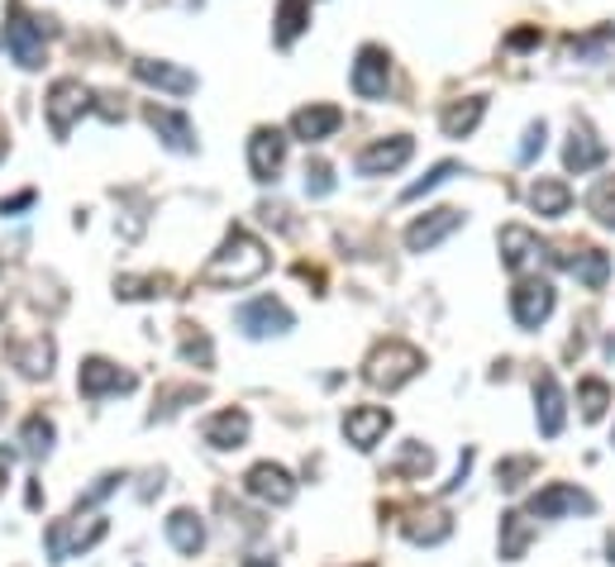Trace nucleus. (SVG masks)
<instances>
[{"instance_id": "obj_3", "label": "nucleus", "mask_w": 615, "mask_h": 567, "mask_svg": "<svg viewBox=\"0 0 615 567\" xmlns=\"http://www.w3.org/2000/svg\"><path fill=\"white\" fill-rule=\"evenodd\" d=\"M86 110H91V91H86L81 81H72V77L53 81L48 100H43V115H48L53 139H67V134H72V124H77Z\"/></svg>"}, {"instance_id": "obj_38", "label": "nucleus", "mask_w": 615, "mask_h": 567, "mask_svg": "<svg viewBox=\"0 0 615 567\" xmlns=\"http://www.w3.org/2000/svg\"><path fill=\"white\" fill-rule=\"evenodd\" d=\"M120 482H124V472H106V477H96V487H91V491H86V497L77 501V515H81V511H91L96 501H106L110 491H120Z\"/></svg>"}, {"instance_id": "obj_41", "label": "nucleus", "mask_w": 615, "mask_h": 567, "mask_svg": "<svg viewBox=\"0 0 615 567\" xmlns=\"http://www.w3.org/2000/svg\"><path fill=\"white\" fill-rule=\"evenodd\" d=\"M592 210H596V220H601V225L615 229V192H601V196L592 200Z\"/></svg>"}, {"instance_id": "obj_12", "label": "nucleus", "mask_w": 615, "mask_h": 567, "mask_svg": "<svg viewBox=\"0 0 615 567\" xmlns=\"http://www.w3.org/2000/svg\"><path fill=\"white\" fill-rule=\"evenodd\" d=\"M386 86H392V57L367 43V48L358 53V63H353V96L382 100V96H386Z\"/></svg>"}, {"instance_id": "obj_24", "label": "nucleus", "mask_w": 615, "mask_h": 567, "mask_svg": "<svg viewBox=\"0 0 615 567\" xmlns=\"http://www.w3.org/2000/svg\"><path fill=\"white\" fill-rule=\"evenodd\" d=\"M206 444L210 448H239L243 439H249V411H220L206 419Z\"/></svg>"}, {"instance_id": "obj_1", "label": "nucleus", "mask_w": 615, "mask_h": 567, "mask_svg": "<svg viewBox=\"0 0 615 567\" xmlns=\"http://www.w3.org/2000/svg\"><path fill=\"white\" fill-rule=\"evenodd\" d=\"M267 272V249H263V239H253L243 225H234L224 235V243L210 253V263L206 272H200V282L206 286H249L257 282Z\"/></svg>"}, {"instance_id": "obj_25", "label": "nucleus", "mask_w": 615, "mask_h": 567, "mask_svg": "<svg viewBox=\"0 0 615 567\" xmlns=\"http://www.w3.org/2000/svg\"><path fill=\"white\" fill-rule=\"evenodd\" d=\"M529 539H535V515H529V511H510V515H501V558H506V563L525 558Z\"/></svg>"}, {"instance_id": "obj_16", "label": "nucleus", "mask_w": 615, "mask_h": 567, "mask_svg": "<svg viewBox=\"0 0 615 567\" xmlns=\"http://www.w3.org/2000/svg\"><path fill=\"white\" fill-rule=\"evenodd\" d=\"M134 77L143 86H157V91H167V96H191L196 91V72H186L177 63H157V57H139Z\"/></svg>"}, {"instance_id": "obj_27", "label": "nucleus", "mask_w": 615, "mask_h": 567, "mask_svg": "<svg viewBox=\"0 0 615 567\" xmlns=\"http://www.w3.org/2000/svg\"><path fill=\"white\" fill-rule=\"evenodd\" d=\"M482 115H486V100L482 96H468V100H453V106L443 110L439 124H443V134H449V139H468L472 129L482 124Z\"/></svg>"}, {"instance_id": "obj_4", "label": "nucleus", "mask_w": 615, "mask_h": 567, "mask_svg": "<svg viewBox=\"0 0 615 567\" xmlns=\"http://www.w3.org/2000/svg\"><path fill=\"white\" fill-rule=\"evenodd\" d=\"M239 329L249 334V339H267V334H286L296 325V315L286 310V301H277V296H257V301H249V305H239Z\"/></svg>"}, {"instance_id": "obj_7", "label": "nucleus", "mask_w": 615, "mask_h": 567, "mask_svg": "<svg viewBox=\"0 0 615 567\" xmlns=\"http://www.w3.org/2000/svg\"><path fill=\"white\" fill-rule=\"evenodd\" d=\"M596 501L586 497L582 487H568V482H549L539 491L535 501H529V515L535 520H558V515H592Z\"/></svg>"}, {"instance_id": "obj_33", "label": "nucleus", "mask_w": 615, "mask_h": 567, "mask_svg": "<svg viewBox=\"0 0 615 567\" xmlns=\"http://www.w3.org/2000/svg\"><path fill=\"white\" fill-rule=\"evenodd\" d=\"M578 405H582L586 419H601V415H606V405H611V386L596 382V377H586V382L578 386Z\"/></svg>"}, {"instance_id": "obj_29", "label": "nucleus", "mask_w": 615, "mask_h": 567, "mask_svg": "<svg viewBox=\"0 0 615 567\" xmlns=\"http://www.w3.org/2000/svg\"><path fill=\"white\" fill-rule=\"evenodd\" d=\"M310 24V0H282L277 6V43L282 48H292V43L306 34Z\"/></svg>"}, {"instance_id": "obj_13", "label": "nucleus", "mask_w": 615, "mask_h": 567, "mask_svg": "<svg viewBox=\"0 0 615 567\" xmlns=\"http://www.w3.org/2000/svg\"><path fill=\"white\" fill-rule=\"evenodd\" d=\"M243 487H249V497H257L263 505H292V497H296L292 472L277 468V462H257V468H249Z\"/></svg>"}, {"instance_id": "obj_37", "label": "nucleus", "mask_w": 615, "mask_h": 567, "mask_svg": "<svg viewBox=\"0 0 615 567\" xmlns=\"http://www.w3.org/2000/svg\"><path fill=\"white\" fill-rule=\"evenodd\" d=\"M429 462H435V454H429L425 444H406V454H400V462H396L392 472H400V477H406V472L425 477V472H429Z\"/></svg>"}, {"instance_id": "obj_2", "label": "nucleus", "mask_w": 615, "mask_h": 567, "mask_svg": "<svg viewBox=\"0 0 615 567\" xmlns=\"http://www.w3.org/2000/svg\"><path fill=\"white\" fill-rule=\"evenodd\" d=\"M420 368H425L420 348H410V344H382V348H372L363 377H367V386H377V391H400L410 377H420Z\"/></svg>"}, {"instance_id": "obj_45", "label": "nucleus", "mask_w": 615, "mask_h": 567, "mask_svg": "<svg viewBox=\"0 0 615 567\" xmlns=\"http://www.w3.org/2000/svg\"><path fill=\"white\" fill-rule=\"evenodd\" d=\"M10 153V129H6V120H0V157Z\"/></svg>"}, {"instance_id": "obj_15", "label": "nucleus", "mask_w": 615, "mask_h": 567, "mask_svg": "<svg viewBox=\"0 0 615 567\" xmlns=\"http://www.w3.org/2000/svg\"><path fill=\"white\" fill-rule=\"evenodd\" d=\"M77 386H81L86 401H100V396H114V391H129V386H134V377L120 372L106 358H86L81 372H77Z\"/></svg>"}, {"instance_id": "obj_47", "label": "nucleus", "mask_w": 615, "mask_h": 567, "mask_svg": "<svg viewBox=\"0 0 615 567\" xmlns=\"http://www.w3.org/2000/svg\"><path fill=\"white\" fill-rule=\"evenodd\" d=\"M611 563H615V539H611Z\"/></svg>"}, {"instance_id": "obj_28", "label": "nucleus", "mask_w": 615, "mask_h": 567, "mask_svg": "<svg viewBox=\"0 0 615 567\" xmlns=\"http://www.w3.org/2000/svg\"><path fill=\"white\" fill-rule=\"evenodd\" d=\"M529 206H535L539 215H549V220H558V215H568V206H572L568 182H558V177H539L535 186H529Z\"/></svg>"}, {"instance_id": "obj_44", "label": "nucleus", "mask_w": 615, "mask_h": 567, "mask_svg": "<svg viewBox=\"0 0 615 567\" xmlns=\"http://www.w3.org/2000/svg\"><path fill=\"white\" fill-rule=\"evenodd\" d=\"M10 482V448H0V491Z\"/></svg>"}, {"instance_id": "obj_26", "label": "nucleus", "mask_w": 615, "mask_h": 567, "mask_svg": "<svg viewBox=\"0 0 615 567\" xmlns=\"http://www.w3.org/2000/svg\"><path fill=\"white\" fill-rule=\"evenodd\" d=\"M453 534V515L449 511H415L406 520V539L410 544H443Z\"/></svg>"}, {"instance_id": "obj_39", "label": "nucleus", "mask_w": 615, "mask_h": 567, "mask_svg": "<svg viewBox=\"0 0 615 567\" xmlns=\"http://www.w3.org/2000/svg\"><path fill=\"white\" fill-rule=\"evenodd\" d=\"M543 139H549V129H543V120L525 129V143H520V163H535V157L543 153Z\"/></svg>"}, {"instance_id": "obj_30", "label": "nucleus", "mask_w": 615, "mask_h": 567, "mask_svg": "<svg viewBox=\"0 0 615 567\" xmlns=\"http://www.w3.org/2000/svg\"><path fill=\"white\" fill-rule=\"evenodd\" d=\"M611 48H615V29L611 24H596L592 34L568 39V57H578V63H596V57H606Z\"/></svg>"}, {"instance_id": "obj_18", "label": "nucleus", "mask_w": 615, "mask_h": 567, "mask_svg": "<svg viewBox=\"0 0 615 567\" xmlns=\"http://www.w3.org/2000/svg\"><path fill=\"white\" fill-rule=\"evenodd\" d=\"M392 429V411H382V405H358V411H349V419H343V434H349L353 448H377V439Z\"/></svg>"}, {"instance_id": "obj_19", "label": "nucleus", "mask_w": 615, "mask_h": 567, "mask_svg": "<svg viewBox=\"0 0 615 567\" xmlns=\"http://www.w3.org/2000/svg\"><path fill=\"white\" fill-rule=\"evenodd\" d=\"M553 263H563L572 277H578L582 286H592V291H601L606 286V277H611V258L601 253V249H572V253H553Z\"/></svg>"}, {"instance_id": "obj_21", "label": "nucleus", "mask_w": 615, "mask_h": 567, "mask_svg": "<svg viewBox=\"0 0 615 567\" xmlns=\"http://www.w3.org/2000/svg\"><path fill=\"white\" fill-rule=\"evenodd\" d=\"M563 163H568V172H578V177H582V172H592V167H601V163H606V143H601V139H596L586 124H578V129H572V134H568Z\"/></svg>"}, {"instance_id": "obj_14", "label": "nucleus", "mask_w": 615, "mask_h": 567, "mask_svg": "<svg viewBox=\"0 0 615 567\" xmlns=\"http://www.w3.org/2000/svg\"><path fill=\"white\" fill-rule=\"evenodd\" d=\"M535 415H539V434H543V439H558V434H563L568 401H563V386H558L553 372H539V382H535Z\"/></svg>"}, {"instance_id": "obj_17", "label": "nucleus", "mask_w": 615, "mask_h": 567, "mask_svg": "<svg viewBox=\"0 0 615 567\" xmlns=\"http://www.w3.org/2000/svg\"><path fill=\"white\" fill-rule=\"evenodd\" d=\"M149 129L157 139L167 143L172 153H196V134H191V120H186L182 110H167V106H149Z\"/></svg>"}, {"instance_id": "obj_5", "label": "nucleus", "mask_w": 615, "mask_h": 567, "mask_svg": "<svg viewBox=\"0 0 615 567\" xmlns=\"http://www.w3.org/2000/svg\"><path fill=\"white\" fill-rule=\"evenodd\" d=\"M106 520H91V525H77V515L72 520H53L48 525V554H53V563H67V558H77V554H86L91 544H100L106 539Z\"/></svg>"}, {"instance_id": "obj_10", "label": "nucleus", "mask_w": 615, "mask_h": 567, "mask_svg": "<svg viewBox=\"0 0 615 567\" xmlns=\"http://www.w3.org/2000/svg\"><path fill=\"white\" fill-rule=\"evenodd\" d=\"M286 163V139H282V129H253V139H249V172H253V182H277V172Z\"/></svg>"}, {"instance_id": "obj_36", "label": "nucleus", "mask_w": 615, "mask_h": 567, "mask_svg": "<svg viewBox=\"0 0 615 567\" xmlns=\"http://www.w3.org/2000/svg\"><path fill=\"white\" fill-rule=\"evenodd\" d=\"M529 472H535V458H506V462H496V482L506 487V491L520 487Z\"/></svg>"}, {"instance_id": "obj_32", "label": "nucleus", "mask_w": 615, "mask_h": 567, "mask_svg": "<svg viewBox=\"0 0 615 567\" xmlns=\"http://www.w3.org/2000/svg\"><path fill=\"white\" fill-rule=\"evenodd\" d=\"M10 358L24 368V377H48V372H53V344H48V339H34V348L14 344Z\"/></svg>"}, {"instance_id": "obj_42", "label": "nucleus", "mask_w": 615, "mask_h": 567, "mask_svg": "<svg viewBox=\"0 0 615 567\" xmlns=\"http://www.w3.org/2000/svg\"><path fill=\"white\" fill-rule=\"evenodd\" d=\"M29 206H34V192H20V196L0 200V215H14V210H29Z\"/></svg>"}, {"instance_id": "obj_11", "label": "nucleus", "mask_w": 615, "mask_h": 567, "mask_svg": "<svg viewBox=\"0 0 615 567\" xmlns=\"http://www.w3.org/2000/svg\"><path fill=\"white\" fill-rule=\"evenodd\" d=\"M6 48H10V57H14V63H20L24 72L43 67V24L29 20V14H10V24H6Z\"/></svg>"}, {"instance_id": "obj_6", "label": "nucleus", "mask_w": 615, "mask_h": 567, "mask_svg": "<svg viewBox=\"0 0 615 567\" xmlns=\"http://www.w3.org/2000/svg\"><path fill=\"white\" fill-rule=\"evenodd\" d=\"M510 315H515V325H520V329H539L543 319L553 315V286L539 282V277L515 282V291H510Z\"/></svg>"}, {"instance_id": "obj_23", "label": "nucleus", "mask_w": 615, "mask_h": 567, "mask_svg": "<svg viewBox=\"0 0 615 567\" xmlns=\"http://www.w3.org/2000/svg\"><path fill=\"white\" fill-rule=\"evenodd\" d=\"M167 544L177 548L182 558H196L206 548V525H200L196 511H172L167 515Z\"/></svg>"}, {"instance_id": "obj_31", "label": "nucleus", "mask_w": 615, "mask_h": 567, "mask_svg": "<svg viewBox=\"0 0 615 567\" xmlns=\"http://www.w3.org/2000/svg\"><path fill=\"white\" fill-rule=\"evenodd\" d=\"M20 444H24V454L43 462L53 454V419H43V415H29L24 419V429H20Z\"/></svg>"}, {"instance_id": "obj_22", "label": "nucleus", "mask_w": 615, "mask_h": 567, "mask_svg": "<svg viewBox=\"0 0 615 567\" xmlns=\"http://www.w3.org/2000/svg\"><path fill=\"white\" fill-rule=\"evenodd\" d=\"M539 253H543V243L529 235L525 225H506V229H501V263H506L510 272H525Z\"/></svg>"}, {"instance_id": "obj_34", "label": "nucleus", "mask_w": 615, "mask_h": 567, "mask_svg": "<svg viewBox=\"0 0 615 567\" xmlns=\"http://www.w3.org/2000/svg\"><path fill=\"white\" fill-rule=\"evenodd\" d=\"M182 358L196 362V368H210V362H215V348H210V339H206L200 329L182 325Z\"/></svg>"}, {"instance_id": "obj_46", "label": "nucleus", "mask_w": 615, "mask_h": 567, "mask_svg": "<svg viewBox=\"0 0 615 567\" xmlns=\"http://www.w3.org/2000/svg\"><path fill=\"white\" fill-rule=\"evenodd\" d=\"M243 567H277V563H272V558H249Z\"/></svg>"}, {"instance_id": "obj_40", "label": "nucleus", "mask_w": 615, "mask_h": 567, "mask_svg": "<svg viewBox=\"0 0 615 567\" xmlns=\"http://www.w3.org/2000/svg\"><path fill=\"white\" fill-rule=\"evenodd\" d=\"M306 192H310V196H329V192H334V177H329L325 163H310V167H306Z\"/></svg>"}, {"instance_id": "obj_8", "label": "nucleus", "mask_w": 615, "mask_h": 567, "mask_svg": "<svg viewBox=\"0 0 615 567\" xmlns=\"http://www.w3.org/2000/svg\"><path fill=\"white\" fill-rule=\"evenodd\" d=\"M410 153H415V139H410V134L377 139V143H367V149L358 153V172H363V177H386V172H400V167H406Z\"/></svg>"}, {"instance_id": "obj_20", "label": "nucleus", "mask_w": 615, "mask_h": 567, "mask_svg": "<svg viewBox=\"0 0 615 567\" xmlns=\"http://www.w3.org/2000/svg\"><path fill=\"white\" fill-rule=\"evenodd\" d=\"M339 124H343V110L339 106H306V110L292 115V134L300 143H320V139L334 134Z\"/></svg>"}, {"instance_id": "obj_35", "label": "nucleus", "mask_w": 615, "mask_h": 567, "mask_svg": "<svg viewBox=\"0 0 615 567\" xmlns=\"http://www.w3.org/2000/svg\"><path fill=\"white\" fill-rule=\"evenodd\" d=\"M458 172H463L458 163H439V167H429L420 182H415V186H406V200H420V196H429V192H435V186H443L449 177H458Z\"/></svg>"}, {"instance_id": "obj_43", "label": "nucleus", "mask_w": 615, "mask_h": 567, "mask_svg": "<svg viewBox=\"0 0 615 567\" xmlns=\"http://www.w3.org/2000/svg\"><path fill=\"white\" fill-rule=\"evenodd\" d=\"M539 34H535V29H520V34H510V43H515V48H529V43H535Z\"/></svg>"}, {"instance_id": "obj_9", "label": "nucleus", "mask_w": 615, "mask_h": 567, "mask_svg": "<svg viewBox=\"0 0 615 567\" xmlns=\"http://www.w3.org/2000/svg\"><path fill=\"white\" fill-rule=\"evenodd\" d=\"M458 229H463V210H453V206L429 210L406 229V249L410 253H429V249H439L449 235H458Z\"/></svg>"}]
</instances>
